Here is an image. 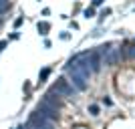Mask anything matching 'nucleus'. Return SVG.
<instances>
[{"label": "nucleus", "mask_w": 135, "mask_h": 129, "mask_svg": "<svg viewBox=\"0 0 135 129\" xmlns=\"http://www.w3.org/2000/svg\"><path fill=\"white\" fill-rule=\"evenodd\" d=\"M52 93H56V95H62V97H69V95H73V87L69 85L67 79H59L56 81V85L52 87Z\"/></svg>", "instance_id": "f257e3e1"}, {"label": "nucleus", "mask_w": 135, "mask_h": 129, "mask_svg": "<svg viewBox=\"0 0 135 129\" xmlns=\"http://www.w3.org/2000/svg\"><path fill=\"white\" fill-rule=\"evenodd\" d=\"M10 8V0H0V14H4Z\"/></svg>", "instance_id": "f03ea898"}, {"label": "nucleus", "mask_w": 135, "mask_h": 129, "mask_svg": "<svg viewBox=\"0 0 135 129\" xmlns=\"http://www.w3.org/2000/svg\"><path fill=\"white\" fill-rule=\"evenodd\" d=\"M49 28H51V26H49V22H40V24H38L40 34H46V32H49Z\"/></svg>", "instance_id": "7ed1b4c3"}, {"label": "nucleus", "mask_w": 135, "mask_h": 129, "mask_svg": "<svg viewBox=\"0 0 135 129\" xmlns=\"http://www.w3.org/2000/svg\"><path fill=\"white\" fill-rule=\"evenodd\" d=\"M49 73H51V71H49V69H45V71H42V73H40V83H42V81H45V79L49 77Z\"/></svg>", "instance_id": "20e7f679"}, {"label": "nucleus", "mask_w": 135, "mask_h": 129, "mask_svg": "<svg viewBox=\"0 0 135 129\" xmlns=\"http://www.w3.org/2000/svg\"><path fill=\"white\" fill-rule=\"evenodd\" d=\"M89 111H91V115H99V107H97V105H91Z\"/></svg>", "instance_id": "39448f33"}, {"label": "nucleus", "mask_w": 135, "mask_h": 129, "mask_svg": "<svg viewBox=\"0 0 135 129\" xmlns=\"http://www.w3.org/2000/svg\"><path fill=\"white\" fill-rule=\"evenodd\" d=\"M127 52H129V56H131V59H135V45L131 46V49H129V51H127Z\"/></svg>", "instance_id": "423d86ee"}, {"label": "nucleus", "mask_w": 135, "mask_h": 129, "mask_svg": "<svg viewBox=\"0 0 135 129\" xmlns=\"http://www.w3.org/2000/svg\"><path fill=\"white\" fill-rule=\"evenodd\" d=\"M85 16H87V18L93 16V8H87V10H85Z\"/></svg>", "instance_id": "0eeeda50"}, {"label": "nucleus", "mask_w": 135, "mask_h": 129, "mask_svg": "<svg viewBox=\"0 0 135 129\" xmlns=\"http://www.w3.org/2000/svg\"><path fill=\"white\" fill-rule=\"evenodd\" d=\"M6 49V40H2V42H0V51H4Z\"/></svg>", "instance_id": "6e6552de"}, {"label": "nucleus", "mask_w": 135, "mask_h": 129, "mask_svg": "<svg viewBox=\"0 0 135 129\" xmlns=\"http://www.w3.org/2000/svg\"><path fill=\"white\" fill-rule=\"evenodd\" d=\"M71 129H87V127H83V125H77V127H71Z\"/></svg>", "instance_id": "1a4fd4ad"}, {"label": "nucleus", "mask_w": 135, "mask_h": 129, "mask_svg": "<svg viewBox=\"0 0 135 129\" xmlns=\"http://www.w3.org/2000/svg\"><path fill=\"white\" fill-rule=\"evenodd\" d=\"M101 2H103V0H93V4H95V6H97V4H101Z\"/></svg>", "instance_id": "9d476101"}]
</instances>
